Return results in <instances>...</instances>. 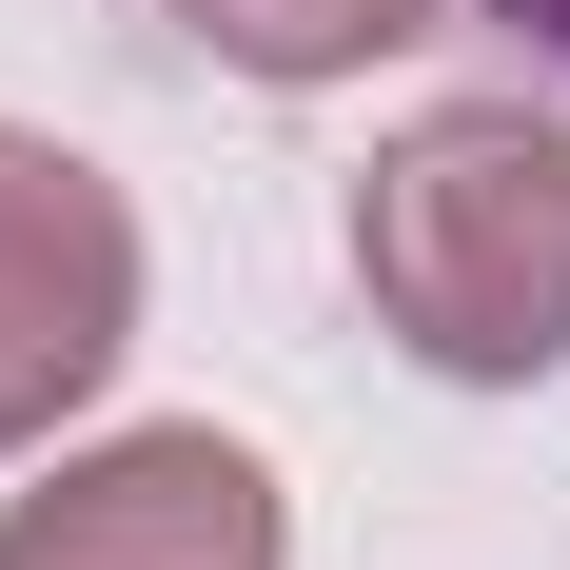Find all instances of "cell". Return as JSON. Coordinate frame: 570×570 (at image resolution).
I'll use <instances>...</instances> for the list:
<instances>
[{
    "mask_svg": "<svg viewBox=\"0 0 570 570\" xmlns=\"http://www.w3.org/2000/svg\"><path fill=\"white\" fill-rule=\"evenodd\" d=\"M354 256H374V295L413 315V354L531 374V354L570 335V138H531V118H433V138L374 177Z\"/></svg>",
    "mask_w": 570,
    "mask_h": 570,
    "instance_id": "cell-1",
    "label": "cell"
},
{
    "mask_svg": "<svg viewBox=\"0 0 570 570\" xmlns=\"http://www.w3.org/2000/svg\"><path fill=\"white\" fill-rule=\"evenodd\" d=\"M118 295H138V236L79 158L0 138V433H40L79 374L118 354Z\"/></svg>",
    "mask_w": 570,
    "mask_h": 570,
    "instance_id": "cell-2",
    "label": "cell"
},
{
    "mask_svg": "<svg viewBox=\"0 0 570 570\" xmlns=\"http://www.w3.org/2000/svg\"><path fill=\"white\" fill-rule=\"evenodd\" d=\"M0 570H276V492L217 433H138L118 472H79L0 531Z\"/></svg>",
    "mask_w": 570,
    "mask_h": 570,
    "instance_id": "cell-3",
    "label": "cell"
},
{
    "mask_svg": "<svg viewBox=\"0 0 570 570\" xmlns=\"http://www.w3.org/2000/svg\"><path fill=\"white\" fill-rule=\"evenodd\" d=\"M236 59H276V79H315V59H374V40H413V0H197Z\"/></svg>",
    "mask_w": 570,
    "mask_h": 570,
    "instance_id": "cell-4",
    "label": "cell"
}]
</instances>
